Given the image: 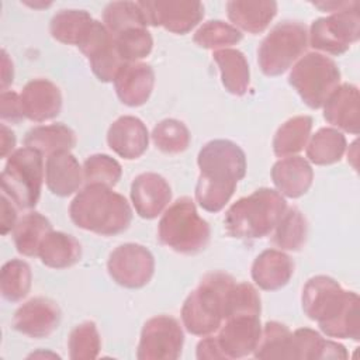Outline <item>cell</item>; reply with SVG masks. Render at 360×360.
<instances>
[{"mask_svg": "<svg viewBox=\"0 0 360 360\" xmlns=\"http://www.w3.org/2000/svg\"><path fill=\"white\" fill-rule=\"evenodd\" d=\"M235 278L224 271L205 274L181 307V322L188 333L207 336L219 329L226 315V302Z\"/></svg>", "mask_w": 360, "mask_h": 360, "instance_id": "obj_4", "label": "cell"}, {"mask_svg": "<svg viewBox=\"0 0 360 360\" xmlns=\"http://www.w3.org/2000/svg\"><path fill=\"white\" fill-rule=\"evenodd\" d=\"M323 118L333 127L357 135L360 131V96L354 84L343 83L323 104Z\"/></svg>", "mask_w": 360, "mask_h": 360, "instance_id": "obj_20", "label": "cell"}, {"mask_svg": "<svg viewBox=\"0 0 360 360\" xmlns=\"http://www.w3.org/2000/svg\"><path fill=\"white\" fill-rule=\"evenodd\" d=\"M94 18L86 10L65 8L58 11L49 24L51 35L66 45L77 46L80 38Z\"/></svg>", "mask_w": 360, "mask_h": 360, "instance_id": "obj_33", "label": "cell"}, {"mask_svg": "<svg viewBox=\"0 0 360 360\" xmlns=\"http://www.w3.org/2000/svg\"><path fill=\"white\" fill-rule=\"evenodd\" d=\"M287 210L284 197L267 187L235 201L225 214V229L232 238L260 239L267 236Z\"/></svg>", "mask_w": 360, "mask_h": 360, "instance_id": "obj_5", "label": "cell"}, {"mask_svg": "<svg viewBox=\"0 0 360 360\" xmlns=\"http://www.w3.org/2000/svg\"><path fill=\"white\" fill-rule=\"evenodd\" d=\"M14 146H15V135L14 132L6 125L1 124L0 127V155L3 159L8 158L13 152H14Z\"/></svg>", "mask_w": 360, "mask_h": 360, "instance_id": "obj_45", "label": "cell"}, {"mask_svg": "<svg viewBox=\"0 0 360 360\" xmlns=\"http://www.w3.org/2000/svg\"><path fill=\"white\" fill-rule=\"evenodd\" d=\"M146 24L163 27L173 34H187L204 17V6L194 0H155L138 1Z\"/></svg>", "mask_w": 360, "mask_h": 360, "instance_id": "obj_13", "label": "cell"}, {"mask_svg": "<svg viewBox=\"0 0 360 360\" xmlns=\"http://www.w3.org/2000/svg\"><path fill=\"white\" fill-rule=\"evenodd\" d=\"M68 349L72 360L96 359L101 350V338L96 323L91 321L79 323L69 335Z\"/></svg>", "mask_w": 360, "mask_h": 360, "instance_id": "obj_39", "label": "cell"}, {"mask_svg": "<svg viewBox=\"0 0 360 360\" xmlns=\"http://www.w3.org/2000/svg\"><path fill=\"white\" fill-rule=\"evenodd\" d=\"M312 118L309 115H297L278 127L273 138V152L278 158L294 156L301 152L311 136Z\"/></svg>", "mask_w": 360, "mask_h": 360, "instance_id": "obj_29", "label": "cell"}, {"mask_svg": "<svg viewBox=\"0 0 360 360\" xmlns=\"http://www.w3.org/2000/svg\"><path fill=\"white\" fill-rule=\"evenodd\" d=\"M359 38V1H349L345 8L314 20L308 32V44L312 48L336 56L349 51L350 45Z\"/></svg>", "mask_w": 360, "mask_h": 360, "instance_id": "obj_10", "label": "cell"}, {"mask_svg": "<svg viewBox=\"0 0 360 360\" xmlns=\"http://www.w3.org/2000/svg\"><path fill=\"white\" fill-rule=\"evenodd\" d=\"M197 165L195 200L202 210L219 212L246 174V155L229 139H214L200 149Z\"/></svg>", "mask_w": 360, "mask_h": 360, "instance_id": "obj_2", "label": "cell"}, {"mask_svg": "<svg viewBox=\"0 0 360 360\" xmlns=\"http://www.w3.org/2000/svg\"><path fill=\"white\" fill-rule=\"evenodd\" d=\"M253 356L256 359H292L288 326L277 321L267 322L262 329V338Z\"/></svg>", "mask_w": 360, "mask_h": 360, "instance_id": "obj_36", "label": "cell"}, {"mask_svg": "<svg viewBox=\"0 0 360 360\" xmlns=\"http://www.w3.org/2000/svg\"><path fill=\"white\" fill-rule=\"evenodd\" d=\"M107 143L120 158L134 160L141 158L149 145L146 125L134 115L117 118L107 131Z\"/></svg>", "mask_w": 360, "mask_h": 360, "instance_id": "obj_19", "label": "cell"}, {"mask_svg": "<svg viewBox=\"0 0 360 360\" xmlns=\"http://www.w3.org/2000/svg\"><path fill=\"white\" fill-rule=\"evenodd\" d=\"M14 79V68L13 62L8 58L7 52L1 51V91H6L7 87L13 83Z\"/></svg>", "mask_w": 360, "mask_h": 360, "instance_id": "obj_46", "label": "cell"}, {"mask_svg": "<svg viewBox=\"0 0 360 360\" xmlns=\"http://www.w3.org/2000/svg\"><path fill=\"white\" fill-rule=\"evenodd\" d=\"M0 117L3 121H10L11 124H17L24 118L21 110L20 94L11 90L1 91L0 96Z\"/></svg>", "mask_w": 360, "mask_h": 360, "instance_id": "obj_42", "label": "cell"}, {"mask_svg": "<svg viewBox=\"0 0 360 360\" xmlns=\"http://www.w3.org/2000/svg\"><path fill=\"white\" fill-rule=\"evenodd\" d=\"M83 180V167L70 150L55 152L46 158L45 183L52 194L69 197L79 191Z\"/></svg>", "mask_w": 360, "mask_h": 360, "instance_id": "obj_21", "label": "cell"}, {"mask_svg": "<svg viewBox=\"0 0 360 360\" xmlns=\"http://www.w3.org/2000/svg\"><path fill=\"white\" fill-rule=\"evenodd\" d=\"M195 356L198 360H226L224 352L221 350L217 336L210 335H207L204 339L198 342Z\"/></svg>", "mask_w": 360, "mask_h": 360, "instance_id": "obj_43", "label": "cell"}, {"mask_svg": "<svg viewBox=\"0 0 360 360\" xmlns=\"http://www.w3.org/2000/svg\"><path fill=\"white\" fill-rule=\"evenodd\" d=\"M107 270L118 285L125 288H142L153 277L155 259L145 246L124 243L110 253Z\"/></svg>", "mask_w": 360, "mask_h": 360, "instance_id": "obj_12", "label": "cell"}, {"mask_svg": "<svg viewBox=\"0 0 360 360\" xmlns=\"http://www.w3.org/2000/svg\"><path fill=\"white\" fill-rule=\"evenodd\" d=\"M0 219H1V224H0V231H1V235H7L8 232H11L17 224V210L14 207V202L6 195L1 193V197H0Z\"/></svg>", "mask_w": 360, "mask_h": 360, "instance_id": "obj_44", "label": "cell"}, {"mask_svg": "<svg viewBox=\"0 0 360 360\" xmlns=\"http://www.w3.org/2000/svg\"><path fill=\"white\" fill-rule=\"evenodd\" d=\"M69 215L77 228L111 236L128 229L132 210L127 198L111 187L87 184L72 200Z\"/></svg>", "mask_w": 360, "mask_h": 360, "instance_id": "obj_3", "label": "cell"}, {"mask_svg": "<svg viewBox=\"0 0 360 360\" xmlns=\"http://www.w3.org/2000/svg\"><path fill=\"white\" fill-rule=\"evenodd\" d=\"M152 141L163 153L176 155L188 148L191 135L184 122L174 118H166L153 127Z\"/></svg>", "mask_w": 360, "mask_h": 360, "instance_id": "obj_37", "label": "cell"}, {"mask_svg": "<svg viewBox=\"0 0 360 360\" xmlns=\"http://www.w3.org/2000/svg\"><path fill=\"white\" fill-rule=\"evenodd\" d=\"M32 273L27 262L11 259L6 262L0 273V291L4 300L18 302L25 298L31 290Z\"/></svg>", "mask_w": 360, "mask_h": 360, "instance_id": "obj_34", "label": "cell"}, {"mask_svg": "<svg viewBox=\"0 0 360 360\" xmlns=\"http://www.w3.org/2000/svg\"><path fill=\"white\" fill-rule=\"evenodd\" d=\"M302 309L329 338L360 339L359 295L329 276L311 277L302 288Z\"/></svg>", "mask_w": 360, "mask_h": 360, "instance_id": "obj_1", "label": "cell"}, {"mask_svg": "<svg viewBox=\"0 0 360 360\" xmlns=\"http://www.w3.org/2000/svg\"><path fill=\"white\" fill-rule=\"evenodd\" d=\"M115 49L125 63L139 62L153 48V39L146 28H131L114 37Z\"/></svg>", "mask_w": 360, "mask_h": 360, "instance_id": "obj_40", "label": "cell"}, {"mask_svg": "<svg viewBox=\"0 0 360 360\" xmlns=\"http://www.w3.org/2000/svg\"><path fill=\"white\" fill-rule=\"evenodd\" d=\"M243 34L222 20H210L204 22L193 37V41L204 49H225L242 41Z\"/></svg>", "mask_w": 360, "mask_h": 360, "instance_id": "obj_38", "label": "cell"}, {"mask_svg": "<svg viewBox=\"0 0 360 360\" xmlns=\"http://www.w3.org/2000/svg\"><path fill=\"white\" fill-rule=\"evenodd\" d=\"M315 7L323 10V11H330V13H336L342 8H345L349 1H316V3H312Z\"/></svg>", "mask_w": 360, "mask_h": 360, "instance_id": "obj_47", "label": "cell"}, {"mask_svg": "<svg viewBox=\"0 0 360 360\" xmlns=\"http://www.w3.org/2000/svg\"><path fill=\"white\" fill-rule=\"evenodd\" d=\"M59 305L46 297H35L24 302L13 316V328L30 338L44 339L52 335L60 323Z\"/></svg>", "mask_w": 360, "mask_h": 360, "instance_id": "obj_15", "label": "cell"}, {"mask_svg": "<svg viewBox=\"0 0 360 360\" xmlns=\"http://www.w3.org/2000/svg\"><path fill=\"white\" fill-rule=\"evenodd\" d=\"M346 138L336 128L323 127L318 129L307 143V158L318 166L339 162L346 152Z\"/></svg>", "mask_w": 360, "mask_h": 360, "instance_id": "obj_31", "label": "cell"}, {"mask_svg": "<svg viewBox=\"0 0 360 360\" xmlns=\"http://www.w3.org/2000/svg\"><path fill=\"white\" fill-rule=\"evenodd\" d=\"M52 231L49 219L41 212H28L20 218L13 229L14 245L22 256H38V250L44 238Z\"/></svg>", "mask_w": 360, "mask_h": 360, "instance_id": "obj_30", "label": "cell"}, {"mask_svg": "<svg viewBox=\"0 0 360 360\" xmlns=\"http://www.w3.org/2000/svg\"><path fill=\"white\" fill-rule=\"evenodd\" d=\"M24 118L34 122H44L59 115L62 94L59 87L48 79L30 80L20 93Z\"/></svg>", "mask_w": 360, "mask_h": 360, "instance_id": "obj_17", "label": "cell"}, {"mask_svg": "<svg viewBox=\"0 0 360 360\" xmlns=\"http://www.w3.org/2000/svg\"><path fill=\"white\" fill-rule=\"evenodd\" d=\"M155 86V72L143 62L124 63L114 79V89L120 101L128 107L143 105Z\"/></svg>", "mask_w": 360, "mask_h": 360, "instance_id": "obj_18", "label": "cell"}, {"mask_svg": "<svg viewBox=\"0 0 360 360\" xmlns=\"http://www.w3.org/2000/svg\"><path fill=\"white\" fill-rule=\"evenodd\" d=\"M308 225L302 212L295 208H287L278 224L273 229V243L281 250L298 252L307 242Z\"/></svg>", "mask_w": 360, "mask_h": 360, "instance_id": "obj_32", "label": "cell"}, {"mask_svg": "<svg viewBox=\"0 0 360 360\" xmlns=\"http://www.w3.org/2000/svg\"><path fill=\"white\" fill-rule=\"evenodd\" d=\"M121 174V165L114 158L104 153L91 155L83 163V176L86 186L101 184L107 187H114L120 181Z\"/></svg>", "mask_w": 360, "mask_h": 360, "instance_id": "obj_41", "label": "cell"}, {"mask_svg": "<svg viewBox=\"0 0 360 360\" xmlns=\"http://www.w3.org/2000/svg\"><path fill=\"white\" fill-rule=\"evenodd\" d=\"M288 83L312 110L322 108L340 83V70L333 59L319 52L301 56L288 75Z\"/></svg>", "mask_w": 360, "mask_h": 360, "instance_id": "obj_9", "label": "cell"}, {"mask_svg": "<svg viewBox=\"0 0 360 360\" xmlns=\"http://www.w3.org/2000/svg\"><path fill=\"white\" fill-rule=\"evenodd\" d=\"M292 359H347L343 345L323 339L311 328H300L291 332Z\"/></svg>", "mask_w": 360, "mask_h": 360, "instance_id": "obj_26", "label": "cell"}, {"mask_svg": "<svg viewBox=\"0 0 360 360\" xmlns=\"http://www.w3.org/2000/svg\"><path fill=\"white\" fill-rule=\"evenodd\" d=\"M172 200V188L158 173H142L131 184V201L136 214L143 219L160 215Z\"/></svg>", "mask_w": 360, "mask_h": 360, "instance_id": "obj_16", "label": "cell"}, {"mask_svg": "<svg viewBox=\"0 0 360 360\" xmlns=\"http://www.w3.org/2000/svg\"><path fill=\"white\" fill-rule=\"evenodd\" d=\"M271 180L281 195L298 198L311 188L314 170L307 159L297 155L287 156L273 165Z\"/></svg>", "mask_w": 360, "mask_h": 360, "instance_id": "obj_23", "label": "cell"}, {"mask_svg": "<svg viewBox=\"0 0 360 360\" xmlns=\"http://www.w3.org/2000/svg\"><path fill=\"white\" fill-rule=\"evenodd\" d=\"M1 191L18 208L31 210L38 204L44 183L42 153L24 146L14 150L1 172Z\"/></svg>", "mask_w": 360, "mask_h": 360, "instance_id": "obj_7", "label": "cell"}, {"mask_svg": "<svg viewBox=\"0 0 360 360\" xmlns=\"http://www.w3.org/2000/svg\"><path fill=\"white\" fill-rule=\"evenodd\" d=\"M210 225L202 219L190 197L177 198L163 212L158 236L160 243L181 255H195L210 242Z\"/></svg>", "mask_w": 360, "mask_h": 360, "instance_id": "obj_6", "label": "cell"}, {"mask_svg": "<svg viewBox=\"0 0 360 360\" xmlns=\"http://www.w3.org/2000/svg\"><path fill=\"white\" fill-rule=\"evenodd\" d=\"M103 24L112 37L131 30L146 28L145 15L138 1H111L103 11Z\"/></svg>", "mask_w": 360, "mask_h": 360, "instance_id": "obj_35", "label": "cell"}, {"mask_svg": "<svg viewBox=\"0 0 360 360\" xmlns=\"http://www.w3.org/2000/svg\"><path fill=\"white\" fill-rule=\"evenodd\" d=\"M28 4L30 7H34V8H38V7H49L51 3H25Z\"/></svg>", "mask_w": 360, "mask_h": 360, "instance_id": "obj_48", "label": "cell"}, {"mask_svg": "<svg viewBox=\"0 0 360 360\" xmlns=\"http://www.w3.org/2000/svg\"><path fill=\"white\" fill-rule=\"evenodd\" d=\"M252 278L264 291H277L288 284L294 274L292 259L278 249L263 250L252 264Z\"/></svg>", "mask_w": 360, "mask_h": 360, "instance_id": "obj_22", "label": "cell"}, {"mask_svg": "<svg viewBox=\"0 0 360 360\" xmlns=\"http://www.w3.org/2000/svg\"><path fill=\"white\" fill-rule=\"evenodd\" d=\"M76 145V134L65 124L38 125L24 136V146L37 149L42 155H52L60 150H70Z\"/></svg>", "mask_w": 360, "mask_h": 360, "instance_id": "obj_28", "label": "cell"}, {"mask_svg": "<svg viewBox=\"0 0 360 360\" xmlns=\"http://www.w3.org/2000/svg\"><path fill=\"white\" fill-rule=\"evenodd\" d=\"M262 338L260 315L235 314L225 319L217 336L226 360L253 354Z\"/></svg>", "mask_w": 360, "mask_h": 360, "instance_id": "obj_14", "label": "cell"}, {"mask_svg": "<svg viewBox=\"0 0 360 360\" xmlns=\"http://www.w3.org/2000/svg\"><path fill=\"white\" fill-rule=\"evenodd\" d=\"M308 46L305 24L284 20L276 24L263 38L257 49L260 70L270 77L280 76L297 62Z\"/></svg>", "mask_w": 360, "mask_h": 360, "instance_id": "obj_8", "label": "cell"}, {"mask_svg": "<svg viewBox=\"0 0 360 360\" xmlns=\"http://www.w3.org/2000/svg\"><path fill=\"white\" fill-rule=\"evenodd\" d=\"M38 256L46 267L68 269L80 260L82 245L69 233L51 231L41 242Z\"/></svg>", "mask_w": 360, "mask_h": 360, "instance_id": "obj_25", "label": "cell"}, {"mask_svg": "<svg viewBox=\"0 0 360 360\" xmlns=\"http://www.w3.org/2000/svg\"><path fill=\"white\" fill-rule=\"evenodd\" d=\"M184 333L179 321L169 315L148 319L136 349L139 360H176L181 356Z\"/></svg>", "mask_w": 360, "mask_h": 360, "instance_id": "obj_11", "label": "cell"}, {"mask_svg": "<svg viewBox=\"0 0 360 360\" xmlns=\"http://www.w3.org/2000/svg\"><path fill=\"white\" fill-rule=\"evenodd\" d=\"M212 59L219 68L225 90L233 96H243L250 82V69L246 56L233 48L214 51Z\"/></svg>", "mask_w": 360, "mask_h": 360, "instance_id": "obj_27", "label": "cell"}, {"mask_svg": "<svg viewBox=\"0 0 360 360\" xmlns=\"http://www.w3.org/2000/svg\"><path fill=\"white\" fill-rule=\"evenodd\" d=\"M226 14L233 27L250 34H260L276 17L277 3L232 0L226 3Z\"/></svg>", "mask_w": 360, "mask_h": 360, "instance_id": "obj_24", "label": "cell"}]
</instances>
